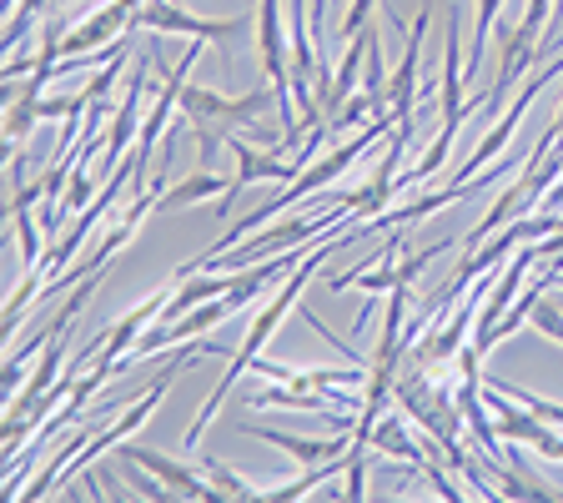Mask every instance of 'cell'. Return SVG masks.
I'll list each match as a JSON object with an SVG mask.
<instances>
[{
	"instance_id": "6da1fadb",
	"label": "cell",
	"mask_w": 563,
	"mask_h": 503,
	"mask_svg": "<svg viewBox=\"0 0 563 503\" xmlns=\"http://www.w3.org/2000/svg\"><path fill=\"white\" fill-rule=\"evenodd\" d=\"M357 237H367V227H352V232H347V237H338V242H328V247H312V258H307L302 267H292V277H287V287H282V293L272 297V303L257 313V322H252V332H246V342H242V348H236L232 368H227V373H222V383H217V393H211V398L201 403V413H197V418H191V428H187V438H181V444H187V448H197V444H201V434H207V423L217 418V408H222V398H227V393H232V383H236V378H242L252 363H257V352L267 348V338H272V332H277V322H282V317H287V307H292V303H297V293H302L307 282H312L317 262H328V252H338V247L357 242Z\"/></svg>"
},
{
	"instance_id": "7a4b0ae2",
	"label": "cell",
	"mask_w": 563,
	"mask_h": 503,
	"mask_svg": "<svg viewBox=\"0 0 563 503\" xmlns=\"http://www.w3.org/2000/svg\"><path fill=\"white\" fill-rule=\"evenodd\" d=\"M267 106H282V96L277 91L217 96V91H197V86L181 91V117H187L191 131H197L201 156H217L227 146V136H232V127H252L257 111H267Z\"/></svg>"
},
{
	"instance_id": "3957f363",
	"label": "cell",
	"mask_w": 563,
	"mask_h": 503,
	"mask_svg": "<svg viewBox=\"0 0 563 503\" xmlns=\"http://www.w3.org/2000/svg\"><path fill=\"white\" fill-rule=\"evenodd\" d=\"M136 31H181V35H197V41H222L232 46L236 35L246 31V15H232V21H197L191 11H181L176 0H141L136 11Z\"/></svg>"
},
{
	"instance_id": "277c9868",
	"label": "cell",
	"mask_w": 563,
	"mask_h": 503,
	"mask_svg": "<svg viewBox=\"0 0 563 503\" xmlns=\"http://www.w3.org/2000/svg\"><path fill=\"white\" fill-rule=\"evenodd\" d=\"M227 152L236 156V176H232V197H222V211L236 207V197H242V187H252V182H297V156L292 162H282V156H267L262 146H246L242 136H227Z\"/></svg>"
},
{
	"instance_id": "5b68a950",
	"label": "cell",
	"mask_w": 563,
	"mask_h": 503,
	"mask_svg": "<svg viewBox=\"0 0 563 503\" xmlns=\"http://www.w3.org/2000/svg\"><path fill=\"white\" fill-rule=\"evenodd\" d=\"M121 463H136V469H152L156 479L166 483L172 493H187V499H211V493H222V489H211L207 479H191L181 463H172V458L152 453V448H126L121 444Z\"/></svg>"
},
{
	"instance_id": "8992f818",
	"label": "cell",
	"mask_w": 563,
	"mask_h": 503,
	"mask_svg": "<svg viewBox=\"0 0 563 503\" xmlns=\"http://www.w3.org/2000/svg\"><path fill=\"white\" fill-rule=\"evenodd\" d=\"M357 444H367V448H377V453H393V458H402V463H418V469H422L418 444H412V438L402 434V423H398V418H377V423H373V434H363Z\"/></svg>"
},
{
	"instance_id": "52a82bcc",
	"label": "cell",
	"mask_w": 563,
	"mask_h": 503,
	"mask_svg": "<svg viewBox=\"0 0 563 503\" xmlns=\"http://www.w3.org/2000/svg\"><path fill=\"white\" fill-rule=\"evenodd\" d=\"M207 192H222V197H232V176H211V172H201V176H191V182H181L176 192H166L162 207H191V201H201Z\"/></svg>"
},
{
	"instance_id": "ba28073f",
	"label": "cell",
	"mask_w": 563,
	"mask_h": 503,
	"mask_svg": "<svg viewBox=\"0 0 563 503\" xmlns=\"http://www.w3.org/2000/svg\"><path fill=\"white\" fill-rule=\"evenodd\" d=\"M207 473H211V483H217L227 499H257V489H252V483H242L232 469H227V463H217V458H207Z\"/></svg>"
}]
</instances>
